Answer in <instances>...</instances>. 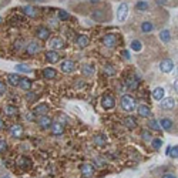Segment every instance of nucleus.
Listing matches in <instances>:
<instances>
[{
  "label": "nucleus",
  "instance_id": "48",
  "mask_svg": "<svg viewBox=\"0 0 178 178\" xmlns=\"http://www.w3.org/2000/svg\"><path fill=\"white\" fill-rule=\"evenodd\" d=\"M3 126H4V123H3V121L0 120V130H1V128H3Z\"/></svg>",
  "mask_w": 178,
  "mask_h": 178
},
{
  "label": "nucleus",
  "instance_id": "4",
  "mask_svg": "<svg viewBox=\"0 0 178 178\" xmlns=\"http://www.w3.org/2000/svg\"><path fill=\"white\" fill-rule=\"evenodd\" d=\"M160 69L162 73H171L174 70V63H172V60L170 58H165V60H162L161 63H160Z\"/></svg>",
  "mask_w": 178,
  "mask_h": 178
},
{
  "label": "nucleus",
  "instance_id": "20",
  "mask_svg": "<svg viewBox=\"0 0 178 178\" xmlns=\"http://www.w3.org/2000/svg\"><path fill=\"white\" fill-rule=\"evenodd\" d=\"M57 76V71L54 70V69H51V67H47L43 70V77L47 78V80H51V78H54V77Z\"/></svg>",
  "mask_w": 178,
  "mask_h": 178
},
{
  "label": "nucleus",
  "instance_id": "49",
  "mask_svg": "<svg viewBox=\"0 0 178 178\" xmlns=\"http://www.w3.org/2000/svg\"><path fill=\"white\" fill-rule=\"evenodd\" d=\"M158 3L160 4H162V3H165V0H158Z\"/></svg>",
  "mask_w": 178,
  "mask_h": 178
},
{
  "label": "nucleus",
  "instance_id": "18",
  "mask_svg": "<svg viewBox=\"0 0 178 178\" xmlns=\"http://www.w3.org/2000/svg\"><path fill=\"white\" fill-rule=\"evenodd\" d=\"M164 94H165V90L162 87H157V89L153 90V98L157 100V101H160L161 98H164Z\"/></svg>",
  "mask_w": 178,
  "mask_h": 178
},
{
  "label": "nucleus",
  "instance_id": "17",
  "mask_svg": "<svg viewBox=\"0 0 178 178\" xmlns=\"http://www.w3.org/2000/svg\"><path fill=\"white\" fill-rule=\"evenodd\" d=\"M89 43H90V40L86 34H78V37H77V46H78V47L84 49V47L89 46Z\"/></svg>",
  "mask_w": 178,
  "mask_h": 178
},
{
  "label": "nucleus",
  "instance_id": "47",
  "mask_svg": "<svg viewBox=\"0 0 178 178\" xmlns=\"http://www.w3.org/2000/svg\"><path fill=\"white\" fill-rule=\"evenodd\" d=\"M162 178H177L175 175H171V174H165V175H162Z\"/></svg>",
  "mask_w": 178,
  "mask_h": 178
},
{
  "label": "nucleus",
  "instance_id": "6",
  "mask_svg": "<svg viewBox=\"0 0 178 178\" xmlns=\"http://www.w3.org/2000/svg\"><path fill=\"white\" fill-rule=\"evenodd\" d=\"M64 47V40L60 37H54V38H50L49 41V49L50 50H56V49H61Z\"/></svg>",
  "mask_w": 178,
  "mask_h": 178
},
{
  "label": "nucleus",
  "instance_id": "33",
  "mask_svg": "<svg viewBox=\"0 0 178 178\" xmlns=\"http://www.w3.org/2000/svg\"><path fill=\"white\" fill-rule=\"evenodd\" d=\"M135 7H137V10L146 12L147 9H148V3H147V1H144V0H141V1H138V3L135 4Z\"/></svg>",
  "mask_w": 178,
  "mask_h": 178
},
{
  "label": "nucleus",
  "instance_id": "21",
  "mask_svg": "<svg viewBox=\"0 0 178 178\" xmlns=\"http://www.w3.org/2000/svg\"><path fill=\"white\" fill-rule=\"evenodd\" d=\"M138 114H140L141 117H151V108L148 107V106L141 104L140 107H138Z\"/></svg>",
  "mask_w": 178,
  "mask_h": 178
},
{
  "label": "nucleus",
  "instance_id": "2",
  "mask_svg": "<svg viewBox=\"0 0 178 178\" xmlns=\"http://www.w3.org/2000/svg\"><path fill=\"white\" fill-rule=\"evenodd\" d=\"M128 4L127 3H121L120 6H118V9H117V20L118 21H126V19H127L128 16Z\"/></svg>",
  "mask_w": 178,
  "mask_h": 178
},
{
  "label": "nucleus",
  "instance_id": "14",
  "mask_svg": "<svg viewBox=\"0 0 178 178\" xmlns=\"http://www.w3.org/2000/svg\"><path fill=\"white\" fill-rule=\"evenodd\" d=\"M10 134H12V137H14V138H19V137L23 135V127L20 124H14L10 128Z\"/></svg>",
  "mask_w": 178,
  "mask_h": 178
},
{
  "label": "nucleus",
  "instance_id": "29",
  "mask_svg": "<svg viewBox=\"0 0 178 178\" xmlns=\"http://www.w3.org/2000/svg\"><path fill=\"white\" fill-rule=\"evenodd\" d=\"M94 143H95V146H104L107 143V137L103 135V134H98V135L94 137Z\"/></svg>",
  "mask_w": 178,
  "mask_h": 178
},
{
  "label": "nucleus",
  "instance_id": "8",
  "mask_svg": "<svg viewBox=\"0 0 178 178\" xmlns=\"http://www.w3.org/2000/svg\"><path fill=\"white\" fill-rule=\"evenodd\" d=\"M61 71L63 73H73V71L76 70V64H74V61H71V60H66V61H63L61 63Z\"/></svg>",
  "mask_w": 178,
  "mask_h": 178
},
{
  "label": "nucleus",
  "instance_id": "25",
  "mask_svg": "<svg viewBox=\"0 0 178 178\" xmlns=\"http://www.w3.org/2000/svg\"><path fill=\"white\" fill-rule=\"evenodd\" d=\"M160 40L161 41H164V43H168L170 40H171V34H170V30H161L160 32Z\"/></svg>",
  "mask_w": 178,
  "mask_h": 178
},
{
  "label": "nucleus",
  "instance_id": "26",
  "mask_svg": "<svg viewBox=\"0 0 178 178\" xmlns=\"http://www.w3.org/2000/svg\"><path fill=\"white\" fill-rule=\"evenodd\" d=\"M154 30V24L151 21H144V23H141V32L143 33H150Z\"/></svg>",
  "mask_w": 178,
  "mask_h": 178
},
{
  "label": "nucleus",
  "instance_id": "1",
  "mask_svg": "<svg viewBox=\"0 0 178 178\" xmlns=\"http://www.w3.org/2000/svg\"><path fill=\"white\" fill-rule=\"evenodd\" d=\"M121 107H123L124 111L131 113L134 108H135V98L130 94H124L121 97Z\"/></svg>",
  "mask_w": 178,
  "mask_h": 178
},
{
  "label": "nucleus",
  "instance_id": "3",
  "mask_svg": "<svg viewBox=\"0 0 178 178\" xmlns=\"http://www.w3.org/2000/svg\"><path fill=\"white\" fill-rule=\"evenodd\" d=\"M103 44L107 46V47H110V49L115 47V44H117V36H115V34H113V33H108V34H106V36L103 37Z\"/></svg>",
  "mask_w": 178,
  "mask_h": 178
},
{
  "label": "nucleus",
  "instance_id": "22",
  "mask_svg": "<svg viewBox=\"0 0 178 178\" xmlns=\"http://www.w3.org/2000/svg\"><path fill=\"white\" fill-rule=\"evenodd\" d=\"M51 131H53L54 135H61L64 131V128L60 123H51Z\"/></svg>",
  "mask_w": 178,
  "mask_h": 178
},
{
  "label": "nucleus",
  "instance_id": "44",
  "mask_svg": "<svg viewBox=\"0 0 178 178\" xmlns=\"http://www.w3.org/2000/svg\"><path fill=\"white\" fill-rule=\"evenodd\" d=\"M6 147H7V143L3 140V138H0V151H4Z\"/></svg>",
  "mask_w": 178,
  "mask_h": 178
},
{
  "label": "nucleus",
  "instance_id": "7",
  "mask_svg": "<svg viewBox=\"0 0 178 178\" xmlns=\"http://www.w3.org/2000/svg\"><path fill=\"white\" fill-rule=\"evenodd\" d=\"M160 107L164 108V110H171V108L175 107V100L171 98V97H168V98H161L160 100Z\"/></svg>",
  "mask_w": 178,
  "mask_h": 178
},
{
  "label": "nucleus",
  "instance_id": "45",
  "mask_svg": "<svg viewBox=\"0 0 178 178\" xmlns=\"http://www.w3.org/2000/svg\"><path fill=\"white\" fill-rule=\"evenodd\" d=\"M26 120H27V121H33V120H34V118H33V115H32V113H27V114H26Z\"/></svg>",
  "mask_w": 178,
  "mask_h": 178
},
{
  "label": "nucleus",
  "instance_id": "46",
  "mask_svg": "<svg viewBox=\"0 0 178 178\" xmlns=\"http://www.w3.org/2000/svg\"><path fill=\"white\" fill-rule=\"evenodd\" d=\"M143 137H144V140H150V137H151V135L147 133V131H144V133H143Z\"/></svg>",
  "mask_w": 178,
  "mask_h": 178
},
{
  "label": "nucleus",
  "instance_id": "23",
  "mask_svg": "<svg viewBox=\"0 0 178 178\" xmlns=\"http://www.w3.org/2000/svg\"><path fill=\"white\" fill-rule=\"evenodd\" d=\"M160 128H164V130H171V127H172V121L170 120V118H161L160 120Z\"/></svg>",
  "mask_w": 178,
  "mask_h": 178
},
{
  "label": "nucleus",
  "instance_id": "34",
  "mask_svg": "<svg viewBox=\"0 0 178 178\" xmlns=\"http://www.w3.org/2000/svg\"><path fill=\"white\" fill-rule=\"evenodd\" d=\"M19 164L21 165L23 170H27V168L30 167V161H29V158H24V157H23V158L19 160Z\"/></svg>",
  "mask_w": 178,
  "mask_h": 178
},
{
  "label": "nucleus",
  "instance_id": "12",
  "mask_svg": "<svg viewBox=\"0 0 178 178\" xmlns=\"http://www.w3.org/2000/svg\"><path fill=\"white\" fill-rule=\"evenodd\" d=\"M46 60H47L50 64H54L60 60V54H58L56 50H50L47 54H46Z\"/></svg>",
  "mask_w": 178,
  "mask_h": 178
},
{
  "label": "nucleus",
  "instance_id": "31",
  "mask_svg": "<svg viewBox=\"0 0 178 178\" xmlns=\"http://www.w3.org/2000/svg\"><path fill=\"white\" fill-rule=\"evenodd\" d=\"M16 71H19V73H32V69L27 66V64H16Z\"/></svg>",
  "mask_w": 178,
  "mask_h": 178
},
{
  "label": "nucleus",
  "instance_id": "43",
  "mask_svg": "<svg viewBox=\"0 0 178 178\" xmlns=\"http://www.w3.org/2000/svg\"><path fill=\"white\" fill-rule=\"evenodd\" d=\"M121 54H123V57L126 58V60H130V58H131V54H130V51L128 50H123L121 51Z\"/></svg>",
  "mask_w": 178,
  "mask_h": 178
},
{
  "label": "nucleus",
  "instance_id": "16",
  "mask_svg": "<svg viewBox=\"0 0 178 178\" xmlns=\"http://www.w3.org/2000/svg\"><path fill=\"white\" fill-rule=\"evenodd\" d=\"M19 87L21 90H24V91H29V90H30V87H32V80H30V78H27V77L20 78Z\"/></svg>",
  "mask_w": 178,
  "mask_h": 178
},
{
  "label": "nucleus",
  "instance_id": "41",
  "mask_svg": "<svg viewBox=\"0 0 178 178\" xmlns=\"http://www.w3.org/2000/svg\"><path fill=\"white\" fill-rule=\"evenodd\" d=\"M83 73L87 74V76H91V74H93V69H91L90 66H83Z\"/></svg>",
  "mask_w": 178,
  "mask_h": 178
},
{
  "label": "nucleus",
  "instance_id": "30",
  "mask_svg": "<svg viewBox=\"0 0 178 178\" xmlns=\"http://www.w3.org/2000/svg\"><path fill=\"white\" fill-rule=\"evenodd\" d=\"M130 47H131V50H134V51H141L143 50V43H141L140 40H133V41L130 43Z\"/></svg>",
  "mask_w": 178,
  "mask_h": 178
},
{
  "label": "nucleus",
  "instance_id": "27",
  "mask_svg": "<svg viewBox=\"0 0 178 178\" xmlns=\"http://www.w3.org/2000/svg\"><path fill=\"white\" fill-rule=\"evenodd\" d=\"M47 111H49V106H47V104H44V103L38 104L37 107L34 108V113H36V114H46Z\"/></svg>",
  "mask_w": 178,
  "mask_h": 178
},
{
  "label": "nucleus",
  "instance_id": "10",
  "mask_svg": "<svg viewBox=\"0 0 178 178\" xmlns=\"http://www.w3.org/2000/svg\"><path fill=\"white\" fill-rule=\"evenodd\" d=\"M106 17H107V14H106V12L101 10V9L93 10V13H91V19L95 20V21H104Z\"/></svg>",
  "mask_w": 178,
  "mask_h": 178
},
{
  "label": "nucleus",
  "instance_id": "24",
  "mask_svg": "<svg viewBox=\"0 0 178 178\" xmlns=\"http://www.w3.org/2000/svg\"><path fill=\"white\" fill-rule=\"evenodd\" d=\"M21 10H23V13H24V14L30 16V17H36V16H37V10H36L34 7H32V6L21 7Z\"/></svg>",
  "mask_w": 178,
  "mask_h": 178
},
{
  "label": "nucleus",
  "instance_id": "9",
  "mask_svg": "<svg viewBox=\"0 0 178 178\" xmlns=\"http://www.w3.org/2000/svg\"><path fill=\"white\" fill-rule=\"evenodd\" d=\"M80 171H81L84 178H90L94 174V165H91V164H83V165L80 167Z\"/></svg>",
  "mask_w": 178,
  "mask_h": 178
},
{
  "label": "nucleus",
  "instance_id": "39",
  "mask_svg": "<svg viewBox=\"0 0 178 178\" xmlns=\"http://www.w3.org/2000/svg\"><path fill=\"white\" fill-rule=\"evenodd\" d=\"M148 126H150V128H153V130H155V131H158V130H161V128H160L158 121H157V120H151V121H150V124H148Z\"/></svg>",
  "mask_w": 178,
  "mask_h": 178
},
{
  "label": "nucleus",
  "instance_id": "5",
  "mask_svg": "<svg viewBox=\"0 0 178 178\" xmlns=\"http://www.w3.org/2000/svg\"><path fill=\"white\" fill-rule=\"evenodd\" d=\"M101 106L106 108V110H111V108H114V106H115L114 98H113L111 95H103V98H101Z\"/></svg>",
  "mask_w": 178,
  "mask_h": 178
},
{
  "label": "nucleus",
  "instance_id": "42",
  "mask_svg": "<svg viewBox=\"0 0 178 178\" xmlns=\"http://www.w3.org/2000/svg\"><path fill=\"white\" fill-rule=\"evenodd\" d=\"M7 91V87H6V84L3 83V81H0V95H3L4 93Z\"/></svg>",
  "mask_w": 178,
  "mask_h": 178
},
{
  "label": "nucleus",
  "instance_id": "50",
  "mask_svg": "<svg viewBox=\"0 0 178 178\" xmlns=\"http://www.w3.org/2000/svg\"><path fill=\"white\" fill-rule=\"evenodd\" d=\"M1 178H10V177H9V175H6V177H1Z\"/></svg>",
  "mask_w": 178,
  "mask_h": 178
},
{
  "label": "nucleus",
  "instance_id": "37",
  "mask_svg": "<svg viewBox=\"0 0 178 178\" xmlns=\"http://www.w3.org/2000/svg\"><path fill=\"white\" fill-rule=\"evenodd\" d=\"M128 87L131 90H135L138 87V80H135V78H130L128 80Z\"/></svg>",
  "mask_w": 178,
  "mask_h": 178
},
{
  "label": "nucleus",
  "instance_id": "38",
  "mask_svg": "<svg viewBox=\"0 0 178 178\" xmlns=\"http://www.w3.org/2000/svg\"><path fill=\"white\" fill-rule=\"evenodd\" d=\"M58 19L60 20H69L70 19V14L67 12H64V10H60V12H58Z\"/></svg>",
  "mask_w": 178,
  "mask_h": 178
},
{
  "label": "nucleus",
  "instance_id": "28",
  "mask_svg": "<svg viewBox=\"0 0 178 178\" xmlns=\"http://www.w3.org/2000/svg\"><path fill=\"white\" fill-rule=\"evenodd\" d=\"M124 126L128 128H135V126H137V121H135V118L134 117H126V120H124Z\"/></svg>",
  "mask_w": 178,
  "mask_h": 178
},
{
  "label": "nucleus",
  "instance_id": "15",
  "mask_svg": "<svg viewBox=\"0 0 178 178\" xmlns=\"http://www.w3.org/2000/svg\"><path fill=\"white\" fill-rule=\"evenodd\" d=\"M37 37L40 38V40H49V37H50V30H49L47 27H38Z\"/></svg>",
  "mask_w": 178,
  "mask_h": 178
},
{
  "label": "nucleus",
  "instance_id": "40",
  "mask_svg": "<svg viewBox=\"0 0 178 178\" xmlns=\"http://www.w3.org/2000/svg\"><path fill=\"white\" fill-rule=\"evenodd\" d=\"M162 147V141L160 138H154L153 140V148H161Z\"/></svg>",
  "mask_w": 178,
  "mask_h": 178
},
{
  "label": "nucleus",
  "instance_id": "19",
  "mask_svg": "<svg viewBox=\"0 0 178 178\" xmlns=\"http://www.w3.org/2000/svg\"><path fill=\"white\" fill-rule=\"evenodd\" d=\"M7 81H9L10 86H19L20 76L16 74V73H10V74H7Z\"/></svg>",
  "mask_w": 178,
  "mask_h": 178
},
{
  "label": "nucleus",
  "instance_id": "32",
  "mask_svg": "<svg viewBox=\"0 0 178 178\" xmlns=\"http://www.w3.org/2000/svg\"><path fill=\"white\" fill-rule=\"evenodd\" d=\"M4 113H6L7 115H16L19 113V110L16 107H13V106H6V107H4Z\"/></svg>",
  "mask_w": 178,
  "mask_h": 178
},
{
  "label": "nucleus",
  "instance_id": "36",
  "mask_svg": "<svg viewBox=\"0 0 178 178\" xmlns=\"http://www.w3.org/2000/svg\"><path fill=\"white\" fill-rule=\"evenodd\" d=\"M104 71H106V74H107V76H114V74H115L114 67H113L111 64H107V66L104 67Z\"/></svg>",
  "mask_w": 178,
  "mask_h": 178
},
{
  "label": "nucleus",
  "instance_id": "51",
  "mask_svg": "<svg viewBox=\"0 0 178 178\" xmlns=\"http://www.w3.org/2000/svg\"><path fill=\"white\" fill-rule=\"evenodd\" d=\"M1 21H3V19H1V17H0V23H1Z\"/></svg>",
  "mask_w": 178,
  "mask_h": 178
},
{
  "label": "nucleus",
  "instance_id": "13",
  "mask_svg": "<svg viewBox=\"0 0 178 178\" xmlns=\"http://www.w3.org/2000/svg\"><path fill=\"white\" fill-rule=\"evenodd\" d=\"M37 123H38V126L41 128H47V127H50L51 126V118L50 117H47L46 114H41L40 117H38V120H37Z\"/></svg>",
  "mask_w": 178,
  "mask_h": 178
},
{
  "label": "nucleus",
  "instance_id": "35",
  "mask_svg": "<svg viewBox=\"0 0 178 178\" xmlns=\"http://www.w3.org/2000/svg\"><path fill=\"white\" fill-rule=\"evenodd\" d=\"M168 155H170L171 158H175V160H177V157H178V147H177V146H175V147H170Z\"/></svg>",
  "mask_w": 178,
  "mask_h": 178
},
{
  "label": "nucleus",
  "instance_id": "11",
  "mask_svg": "<svg viewBox=\"0 0 178 178\" xmlns=\"http://www.w3.org/2000/svg\"><path fill=\"white\" fill-rule=\"evenodd\" d=\"M26 51H27L29 56H34V54H37L38 51H40V44H38L37 41H32V43H29Z\"/></svg>",
  "mask_w": 178,
  "mask_h": 178
}]
</instances>
